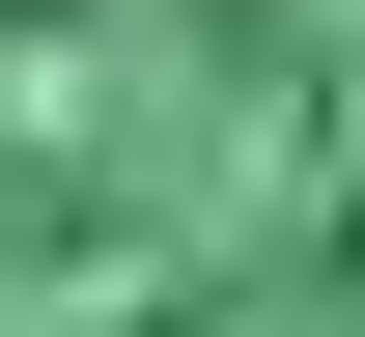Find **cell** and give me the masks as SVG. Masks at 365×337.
Segmentation results:
<instances>
[{
    "mask_svg": "<svg viewBox=\"0 0 365 337\" xmlns=\"http://www.w3.org/2000/svg\"><path fill=\"white\" fill-rule=\"evenodd\" d=\"M0 337H365V0H0Z\"/></svg>",
    "mask_w": 365,
    "mask_h": 337,
    "instance_id": "6da1fadb",
    "label": "cell"
}]
</instances>
